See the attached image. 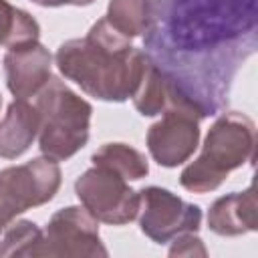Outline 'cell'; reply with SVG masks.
<instances>
[{
    "label": "cell",
    "instance_id": "2",
    "mask_svg": "<svg viewBox=\"0 0 258 258\" xmlns=\"http://www.w3.org/2000/svg\"><path fill=\"white\" fill-rule=\"evenodd\" d=\"M60 75L81 87L89 97L107 103L131 99L147 54L117 32L109 20L99 18L83 38L64 40L54 54Z\"/></svg>",
    "mask_w": 258,
    "mask_h": 258
},
{
    "label": "cell",
    "instance_id": "7",
    "mask_svg": "<svg viewBox=\"0 0 258 258\" xmlns=\"http://www.w3.org/2000/svg\"><path fill=\"white\" fill-rule=\"evenodd\" d=\"M159 115L161 119L155 121L147 131L149 155L161 167H177L187 161L200 145L202 115L173 89L167 107Z\"/></svg>",
    "mask_w": 258,
    "mask_h": 258
},
{
    "label": "cell",
    "instance_id": "1",
    "mask_svg": "<svg viewBox=\"0 0 258 258\" xmlns=\"http://www.w3.org/2000/svg\"><path fill=\"white\" fill-rule=\"evenodd\" d=\"M258 48V0H153L143 52L200 115L222 113Z\"/></svg>",
    "mask_w": 258,
    "mask_h": 258
},
{
    "label": "cell",
    "instance_id": "9",
    "mask_svg": "<svg viewBox=\"0 0 258 258\" xmlns=\"http://www.w3.org/2000/svg\"><path fill=\"white\" fill-rule=\"evenodd\" d=\"M139 228L155 244H167L177 234L198 232L202 226V210L183 202L159 185L139 189Z\"/></svg>",
    "mask_w": 258,
    "mask_h": 258
},
{
    "label": "cell",
    "instance_id": "21",
    "mask_svg": "<svg viewBox=\"0 0 258 258\" xmlns=\"http://www.w3.org/2000/svg\"><path fill=\"white\" fill-rule=\"evenodd\" d=\"M0 107H2V95H0Z\"/></svg>",
    "mask_w": 258,
    "mask_h": 258
},
{
    "label": "cell",
    "instance_id": "12",
    "mask_svg": "<svg viewBox=\"0 0 258 258\" xmlns=\"http://www.w3.org/2000/svg\"><path fill=\"white\" fill-rule=\"evenodd\" d=\"M40 113L28 99H14L0 119V157H20L38 137Z\"/></svg>",
    "mask_w": 258,
    "mask_h": 258
},
{
    "label": "cell",
    "instance_id": "20",
    "mask_svg": "<svg viewBox=\"0 0 258 258\" xmlns=\"http://www.w3.org/2000/svg\"><path fill=\"white\" fill-rule=\"evenodd\" d=\"M95 0H73V6H89L93 4Z\"/></svg>",
    "mask_w": 258,
    "mask_h": 258
},
{
    "label": "cell",
    "instance_id": "18",
    "mask_svg": "<svg viewBox=\"0 0 258 258\" xmlns=\"http://www.w3.org/2000/svg\"><path fill=\"white\" fill-rule=\"evenodd\" d=\"M169 256H208V250L196 232H183L173 238Z\"/></svg>",
    "mask_w": 258,
    "mask_h": 258
},
{
    "label": "cell",
    "instance_id": "16",
    "mask_svg": "<svg viewBox=\"0 0 258 258\" xmlns=\"http://www.w3.org/2000/svg\"><path fill=\"white\" fill-rule=\"evenodd\" d=\"M40 26L26 10L12 6L8 0H0V46L14 48L28 42H36Z\"/></svg>",
    "mask_w": 258,
    "mask_h": 258
},
{
    "label": "cell",
    "instance_id": "10",
    "mask_svg": "<svg viewBox=\"0 0 258 258\" xmlns=\"http://www.w3.org/2000/svg\"><path fill=\"white\" fill-rule=\"evenodd\" d=\"M52 56L44 44L28 42L22 46L8 48L4 54V75L8 91L16 99L36 97L50 81Z\"/></svg>",
    "mask_w": 258,
    "mask_h": 258
},
{
    "label": "cell",
    "instance_id": "15",
    "mask_svg": "<svg viewBox=\"0 0 258 258\" xmlns=\"http://www.w3.org/2000/svg\"><path fill=\"white\" fill-rule=\"evenodd\" d=\"M153 0H109L105 18L127 38L143 36L151 20Z\"/></svg>",
    "mask_w": 258,
    "mask_h": 258
},
{
    "label": "cell",
    "instance_id": "5",
    "mask_svg": "<svg viewBox=\"0 0 258 258\" xmlns=\"http://www.w3.org/2000/svg\"><path fill=\"white\" fill-rule=\"evenodd\" d=\"M62 181L58 161L36 157L0 171V228L26 210L48 204Z\"/></svg>",
    "mask_w": 258,
    "mask_h": 258
},
{
    "label": "cell",
    "instance_id": "14",
    "mask_svg": "<svg viewBox=\"0 0 258 258\" xmlns=\"http://www.w3.org/2000/svg\"><path fill=\"white\" fill-rule=\"evenodd\" d=\"M169 95H171L169 83L153 67V62L147 58V64L141 73V79H139V83H137V87L131 95L133 107L143 117H155L167 107Z\"/></svg>",
    "mask_w": 258,
    "mask_h": 258
},
{
    "label": "cell",
    "instance_id": "8",
    "mask_svg": "<svg viewBox=\"0 0 258 258\" xmlns=\"http://www.w3.org/2000/svg\"><path fill=\"white\" fill-rule=\"evenodd\" d=\"M75 194L83 208L97 220L111 226H123L137 218L139 191L129 187L117 171L93 165L75 181Z\"/></svg>",
    "mask_w": 258,
    "mask_h": 258
},
{
    "label": "cell",
    "instance_id": "3",
    "mask_svg": "<svg viewBox=\"0 0 258 258\" xmlns=\"http://www.w3.org/2000/svg\"><path fill=\"white\" fill-rule=\"evenodd\" d=\"M256 127L254 121L240 111L220 113L212 123L202 153L183 167L179 183L191 194H208L218 189L230 171L254 159Z\"/></svg>",
    "mask_w": 258,
    "mask_h": 258
},
{
    "label": "cell",
    "instance_id": "6",
    "mask_svg": "<svg viewBox=\"0 0 258 258\" xmlns=\"http://www.w3.org/2000/svg\"><path fill=\"white\" fill-rule=\"evenodd\" d=\"M105 258L109 250L105 248L99 222L81 206H67L56 210L42 236L32 250L30 258Z\"/></svg>",
    "mask_w": 258,
    "mask_h": 258
},
{
    "label": "cell",
    "instance_id": "17",
    "mask_svg": "<svg viewBox=\"0 0 258 258\" xmlns=\"http://www.w3.org/2000/svg\"><path fill=\"white\" fill-rule=\"evenodd\" d=\"M42 230L30 220H12L0 228V258L4 256H28L36 248Z\"/></svg>",
    "mask_w": 258,
    "mask_h": 258
},
{
    "label": "cell",
    "instance_id": "19",
    "mask_svg": "<svg viewBox=\"0 0 258 258\" xmlns=\"http://www.w3.org/2000/svg\"><path fill=\"white\" fill-rule=\"evenodd\" d=\"M38 6H44V8H58V6H67V4H73V0H30Z\"/></svg>",
    "mask_w": 258,
    "mask_h": 258
},
{
    "label": "cell",
    "instance_id": "13",
    "mask_svg": "<svg viewBox=\"0 0 258 258\" xmlns=\"http://www.w3.org/2000/svg\"><path fill=\"white\" fill-rule=\"evenodd\" d=\"M93 165H103L129 179H141L149 173L145 153L127 143H105L91 155Z\"/></svg>",
    "mask_w": 258,
    "mask_h": 258
},
{
    "label": "cell",
    "instance_id": "11",
    "mask_svg": "<svg viewBox=\"0 0 258 258\" xmlns=\"http://www.w3.org/2000/svg\"><path fill=\"white\" fill-rule=\"evenodd\" d=\"M208 228L226 238L242 236L258 230L256 185L250 183L244 191H232L218 198L208 210Z\"/></svg>",
    "mask_w": 258,
    "mask_h": 258
},
{
    "label": "cell",
    "instance_id": "4",
    "mask_svg": "<svg viewBox=\"0 0 258 258\" xmlns=\"http://www.w3.org/2000/svg\"><path fill=\"white\" fill-rule=\"evenodd\" d=\"M34 105L40 113L38 149L44 157L67 161L87 145L93 107L60 79L50 77Z\"/></svg>",
    "mask_w": 258,
    "mask_h": 258
}]
</instances>
